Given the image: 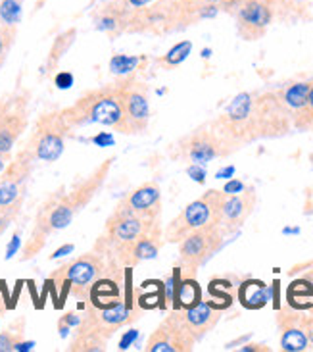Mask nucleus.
Returning a JSON list of instances; mask_svg holds the SVG:
<instances>
[{"instance_id":"58836bf2","label":"nucleus","mask_w":313,"mask_h":352,"mask_svg":"<svg viewBox=\"0 0 313 352\" xmlns=\"http://www.w3.org/2000/svg\"><path fill=\"white\" fill-rule=\"evenodd\" d=\"M304 214L305 216H313V185L305 189V200H304Z\"/></svg>"},{"instance_id":"393cba45","label":"nucleus","mask_w":313,"mask_h":352,"mask_svg":"<svg viewBox=\"0 0 313 352\" xmlns=\"http://www.w3.org/2000/svg\"><path fill=\"white\" fill-rule=\"evenodd\" d=\"M281 329V349L286 352H300L308 351L310 349V341H308V335L302 329L300 322L298 324L285 325V327H279Z\"/></svg>"},{"instance_id":"f704fd0d","label":"nucleus","mask_w":313,"mask_h":352,"mask_svg":"<svg viewBox=\"0 0 313 352\" xmlns=\"http://www.w3.org/2000/svg\"><path fill=\"white\" fill-rule=\"evenodd\" d=\"M196 2H202V4H211V6H218L219 12H225L231 16L233 8L238 4V0H196Z\"/></svg>"},{"instance_id":"aec40b11","label":"nucleus","mask_w":313,"mask_h":352,"mask_svg":"<svg viewBox=\"0 0 313 352\" xmlns=\"http://www.w3.org/2000/svg\"><path fill=\"white\" fill-rule=\"evenodd\" d=\"M264 2L273 8L275 19L283 23H298L312 19L308 0H264Z\"/></svg>"},{"instance_id":"dca6fc26","label":"nucleus","mask_w":313,"mask_h":352,"mask_svg":"<svg viewBox=\"0 0 313 352\" xmlns=\"http://www.w3.org/2000/svg\"><path fill=\"white\" fill-rule=\"evenodd\" d=\"M114 214L137 218H161V190L156 183H144L115 204Z\"/></svg>"},{"instance_id":"e433bc0d","label":"nucleus","mask_w":313,"mask_h":352,"mask_svg":"<svg viewBox=\"0 0 313 352\" xmlns=\"http://www.w3.org/2000/svg\"><path fill=\"white\" fill-rule=\"evenodd\" d=\"M54 83H56L58 89H69V87L73 85V76L69 74V72H60V74H56V77H54Z\"/></svg>"},{"instance_id":"2f4dec72","label":"nucleus","mask_w":313,"mask_h":352,"mask_svg":"<svg viewBox=\"0 0 313 352\" xmlns=\"http://www.w3.org/2000/svg\"><path fill=\"white\" fill-rule=\"evenodd\" d=\"M21 0H2L0 2V21L2 25H18L21 21Z\"/></svg>"},{"instance_id":"f8f14e48","label":"nucleus","mask_w":313,"mask_h":352,"mask_svg":"<svg viewBox=\"0 0 313 352\" xmlns=\"http://www.w3.org/2000/svg\"><path fill=\"white\" fill-rule=\"evenodd\" d=\"M37 160L31 154L21 148L14 160L0 173V212L14 210L21 212L25 195H27V183L31 173L35 170Z\"/></svg>"},{"instance_id":"f3484780","label":"nucleus","mask_w":313,"mask_h":352,"mask_svg":"<svg viewBox=\"0 0 313 352\" xmlns=\"http://www.w3.org/2000/svg\"><path fill=\"white\" fill-rule=\"evenodd\" d=\"M181 320L185 327L189 329L190 335L196 339V343L202 341L206 335L219 324L221 320V308L213 305V302H206V300H200L190 308L179 310Z\"/></svg>"},{"instance_id":"9d476101","label":"nucleus","mask_w":313,"mask_h":352,"mask_svg":"<svg viewBox=\"0 0 313 352\" xmlns=\"http://www.w3.org/2000/svg\"><path fill=\"white\" fill-rule=\"evenodd\" d=\"M124 120L115 129L121 135H144L150 125V95L144 83L133 77L117 79Z\"/></svg>"},{"instance_id":"473e14b6","label":"nucleus","mask_w":313,"mask_h":352,"mask_svg":"<svg viewBox=\"0 0 313 352\" xmlns=\"http://www.w3.org/2000/svg\"><path fill=\"white\" fill-rule=\"evenodd\" d=\"M16 37H18V25H0V67L6 64Z\"/></svg>"},{"instance_id":"4468645a","label":"nucleus","mask_w":313,"mask_h":352,"mask_svg":"<svg viewBox=\"0 0 313 352\" xmlns=\"http://www.w3.org/2000/svg\"><path fill=\"white\" fill-rule=\"evenodd\" d=\"M194 346L196 339L183 324L179 310H173L146 339L144 352H190Z\"/></svg>"},{"instance_id":"423d86ee","label":"nucleus","mask_w":313,"mask_h":352,"mask_svg":"<svg viewBox=\"0 0 313 352\" xmlns=\"http://www.w3.org/2000/svg\"><path fill=\"white\" fill-rule=\"evenodd\" d=\"M225 197V190L209 189L200 199L192 200L181 210L175 218L163 229V241L170 245H177L189 233L206 226H218L219 206Z\"/></svg>"},{"instance_id":"6e6552de","label":"nucleus","mask_w":313,"mask_h":352,"mask_svg":"<svg viewBox=\"0 0 313 352\" xmlns=\"http://www.w3.org/2000/svg\"><path fill=\"white\" fill-rule=\"evenodd\" d=\"M102 276H110L108 262L100 252L93 250V252L71 258L69 262L62 264L50 274V279L54 283L67 281L69 283V295L76 296L77 300H86L93 283Z\"/></svg>"},{"instance_id":"20e7f679","label":"nucleus","mask_w":313,"mask_h":352,"mask_svg":"<svg viewBox=\"0 0 313 352\" xmlns=\"http://www.w3.org/2000/svg\"><path fill=\"white\" fill-rule=\"evenodd\" d=\"M235 153H238L237 146L219 133L209 122L194 127L167 146V156L173 162L189 166H206L213 160L229 158Z\"/></svg>"},{"instance_id":"bb28decb","label":"nucleus","mask_w":313,"mask_h":352,"mask_svg":"<svg viewBox=\"0 0 313 352\" xmlns=\"http://www.w3.org/2000/svg\"><path fill=\"white\" fill-rule=\"evenodd\" d=\"M106 346H108V341H106V339H102V337L76 329V335H73L71 343H69V346H67V351H71V352H104Z\"/></svg>"},{"instance_id":"a211bd4d","label":"nucleus","mask_w":313,"mask_h":352,"mask_svg":"<svg viewBox=\"0 0 313 352\" xmlns=\"http://www.w3.org/2000/svg\"><path fill=\"white\" fill-rule=\"evenodd\" d=\"M133 10L127 8L121 2H110V4H104L100 6L98 12L95 14V29L100 31V33H106L110 37H115V35H121L129 28V18H131Z\"/></svg>"},{"instance_id":"f257e3e1","label":"nucleus","mask_w":313,"mask_h":352,"mask_svg":"<svg viewBox=\"0 0 313 352\" xmlns=\"http://www.w3.org/2000/svg\"><path fill=\"white\" fill-rule=\"evenodd\" d=\"M209 124L238 151L257 141L286 137L294 129L292 114L281 102L275 89L238 93Z\"/></svg>"},{"instance_id":"4be33fe9","label":"nucleus","mask_w":313,"mask_h":352,"mask_svg":"<svg viewBox=\"0 0 313 352\" xmlns=\"http://www.w3.org/2000/svg\"><path fill=\"white\" fill-rule=\"evenodd\" d=\"M121 298V289H119V281H115L110 276H102L100 279H96L91 291H89V305L96 306V308H104L117 302Z\"/></svg>"},{"instance_id":"0eeeda50","label":"nucleus","mask_w":313,"mask_h":352,"mask_svg":"<svg viewBox=\"0 0 313 352\" xmlns=\"http://www.w3.org/2000/svg\"><path fill=\"white\" fill-rule=\"evenodd\" d=\"M225 231L219 226H206L189 233L187 237L179 241V258L177 267L183 277H196L198 270L206 262L218 254L223 243H225Z\"/></svg>"},{"instance_id":"c03bdc74","label":"nucleus","mask_w":313,"mask_h":352,"mask_svg":"<svg viewBox=\"0 0 313 352\" xmlns=\"http://www.w3.org/2000/svg\"><path fill=\"white\" fill-rule=\"evenodd\" d=\"M244 189V185H242V183H238V181H233V183H229L227 187H225V192H227V195H233V192H238V190H242Z\"/></svg>"},{"instance_id":"37998d69","label":"nucleus","mask_w":313,"mask_h":352,"mask_svg":"<svg viewBox=\"0 0 313 352\" xmlns=\"http://www.w3.org/2000/svg\"><path fill=\"white\" fill-rule=\"evenodd\" d=\"M240 351L242 352H259V351H264L267 352L269 349H267L266 344H257V343H250V344H244V346H240Z\"/></svg>"},{"instance_id":"79ce46f5","label":"nucleus","mask_w":313,"mask_h":352,"mask_svg":"<svg viewBox=\"0 0 313 352\" xmlns=\"http://www.w3.org/2000/svg\"><path fill=\"white\" fill-rule=\"evenodd\" d=\"M137 335H139V331H129V333L125 335L124 339H121V343H119V349L121 351H125V349H129V343H133L135 339H137Z\"/></svg>"},{"instance_id":"c85d7f7f","label":"nucleus","mask_w":313,"mask_h":352,"mask_svg":"<svg viewBox=\"0 0 313 352\" xmlns=\"http://www.w3.org/2000/svg\"><path fill=\"white\" fill-rule=\"evenodd\" d=\"M190 52H192V43H190V41H181V43H177L175 47H171L170 50L158 60V64L165 67V69L177 67L189 58Z\"/></svg>"},{"instance_id":"7c9ffc66","label":"nucleus","mask_w":313,"mask_h":352,"mask_svg":"<svg viewBox=\"0 0 313 352\" xmlns=\"http://www.w3.org/2000/svg\"><path fill=\"white\" fill-rule=\"evenodd\" d=\"M143 56H127V54H115L112 60H110V72L114 74V76L125 77L127 74H131L135 72L139 64L143 62Z\"/></svg>"},{"instance_id":"f03ea898","label":"nucleus","mask_w":313,"mask_h":352,"mask_svg":"<svg viewBox=\"0 0 313 352\" xmlns=\"http://www.w3.org/2000/svg\"><path fill=\"white\" fill-rule=\"evenodd\" d=\"M114 162V156L104 160L100 166H96L95 172L89 177L77 181L71 190L60 187L48 195V229H50V233H58V231L66 229L76 219L77 214L83 212L91 204V200L98 195V190L104 187Z\"/></svg>"},{"instance_id":"2eb2a0df","label":"nucleus","mask_w":313,"mask_h":352,"mask_svg":"<svg viewBox=\"0 0 313 352\" xmlns=\"http://www.w3.org/2000/svg\"><path fill=\"white\" fill-rule=\"evenodd\" d=\"M256 206L257 192L254 187H244L233 195L225 192L219 206L218 226L225 231V235H233L246 223V219L254 214Z\"/></svg>"},{"instance_id":"5701e85b","label":"nucleus","mask_w":313,"mask_h":352,"mask_svg":"<svg viewBox=\"0 0 313 352\" xmlns=\"http://www.w3.org/2000/svg\"><path fill=\"white\" fill-rule=\"evenodd\" d=\"M310 87H312V79H304V81H294V83H288V85L275 87L277 95L281 98V102L285 104V108L292 114H294L304 106L308 93H310Z\"/></svg>"},{"instance_id":"a878e982","label":"nucleus","mask_w":313,"mask_h":352,"mask_svg":"<svg viewBox=\"0 0 313 352\" xmlns=\"http://www.w3.org/2000/svg\"><path fill=\"white\" fill-rule=\"evenodd\" d=\"M76 37H77L76 29H69V31L62 33V35L54 41V45H52V48H50V54H48L47 64H45V67H43V74H48V72H52V69L58 66V62L62 60V56H64L67 50H69V47L76 43Z\"/></svg>"},{"instance_id":"b1692460","label":"nucleus","mask_w":313,"mask_h":352,"mask_svg":"<svg viewBox=\"0 0 313 352\" xmlns=\"http://www.w3.org/2000/svg\"><path fill=\"white\" fill-rule=\"evenodd\" d=\"M288 306H292L296 310H312L313 308V281L312 279H298L292 285L288 287L286 293Z\"/></svg>"},{"instance_id":"9b49d317","label":"nucleus","mask_w":313,"mask_h":352,"mask_svg":"<svg viewBox=\"0 0 313 352\" xmlns=\"http://www.w3.org/2000/svg\"><path fill=\"white\" fill-rule=\"evenodd\" d=\"M29 104L31 93L27 89L0 96V156L12 153L21 135L27 131Z\"/></svg>"},{"instance_id":"72a5a7b5","label":"nucleus","mask_w":313,"mask_h":352,"mask_svg":"<svg viewBox=\"0 0 313 352\" xmlns=\"http://www.w3.org/2000/svg\"><path fill=\"white\" fill-rule=\"evenodd\" d=\"M81 324V316H77L76 312H67L60 318V322H58V329H60V337H64L66 339L67 335L71 329H76L77 325Z\"/></svg>"},{"instance_id":"cd10ccee","label":"nucleus","mask_w":313,"mask_h":352,"mask_svg":"<svg viewBox=\"0 0 313 352\" xmlns=\"http://www.w3.org/2000/svg\"><path fill=\"white\" fill-rule=\"evenodd\" d=\"M292 125H294V131H300V133L313 131V77L308 98H305L304 106H302V108L294 114V118H292Z\"/></svg>"},{"instance_id":"49530a36","label":"nucleus","mask_w":313,"mask_h":352,"mask_svg":"<svg viewBox=\"0 0 313 352\" xmlns=\"http://www.w3.org/2000/svg\"><path fill=\"white\" fill-rule=\"evenodd\" d=\"M8 160H10V154H4V156H0V173H2V170L8 166Z\"/></svg>"},{"instance_id":"c756f323","label":"nucleus","mask_w":313,"mask_h":352,"mask_svg":"<svg viewBox=\"0 0 313 352\" xmlns=\"http://www.w3.org/2000/svg\"><path fill=\"white\" fill-rule=\"evenodd\" d=\"M23 331H25V320L19 318L10 325L6 331H0V352L14 351V346L23 341Z\"/></svg>"},{"instance_id":"ea45409f","label":"nucleus","mask_w":313,"mask_h":352,"mask_svg":"<svg viewBox=\"0 0 313 352\" xmlns=\"http://www.w3.org/2000/svg\"><path fill=\"white\" fill-rule=\"evenodd\" d=\"M152 2H156V0H124L125 6H127V8H131V10L146 8V6H150Z\"/></svg>"},{"instance_id":"4c0bfd02","label":"nucleus","mask_w":313,"mask_h":352,"mask_svg":"<svg viewBox=\"0 0 313 352\" xmlns=\"http://www.w3.org/2000/svg\"><path fill=\"white\" fill-rule=\"evenodd\" d=\"M19 247H21V235H19V233H14V237L10 241L8 248H6V260H10V258L14 256L19 250Z\"/></svg>"},{"instance_id":"a19ab883","label":"nucleus","mask_w":313,"mask_h":352,"mask_svg":"<svg viewBox=\"0 0 313 352\" xmlns=\"http://www.w3.org/2000/svg\"><path fill=\"white\" fill-rule=\"evenodd\" d=\"M73 245L71 243H67V245H64V247H60L58 250H54L52 254H50V260H56V258H64L67 256V254H71L73 252Z\"/></svg>"},{"instance_id":"c9c22d12","label":"nucleus","mask_w":313,"mask_h":352,"mask_svg":"<svg viewBox=\"0 0 313 352\" xmlns=\"http://www.w3.org/2000/svg\"><path fill=\"white\" fill-rule=\"evenodd\" d=\"M300 325H302V329H304L305 335H308L310 346H313V308L310 314L300 316Z\"/></svg>"},{"instance_id":"412c9836","label":"nucleus","mask_w":313,"mask_h":352,"mask_svg":"<svg viewBox=\"0 0 313 352\" xmlns=\"http://www.w3.org/2000/svg\"><path fill=\"white\" fill-rule=\"evenodd\" d=\"M271 298V289L262 279H246L238 289V300L246 310H262Z\"/></svg>"},{"instance_id":"a18cd8bd","label":"nucleus","mask_w":313,"mask_h":352,"mask_svg":"<svg viewBox=\"0 0 313 352\" xmlns=\"http://www.w3.org/2000/svg\"><path fill=\"white\" fill-rule=\"evenodd\" d=\"M33 346H35V343H33V341H19V343L14 346V351H19V352L33 351Z\"/></svg>"},{"instance_id":"6ab92c4d","label":"nucleus","mask_w":313,"mask_h":352,"mask_svg":"<svg viewBox=\"0 0 313 352\" xmlns=\"http://www.w3.org/2000/svg\"><path fill=\"white\" fill-rule=\"evenodd\" d=\"M163 233L158 235H146V237L139 239L131 247L125 250L121 256L117 258V267L119 270H131V267L143 264L146 260H154L160 252L161 245H163Z\"/></svg>"},{"instance_id":"ddd939ff","label":"nucleus","mask_w":313,"mask_h":352,"mask_svg":"<svg viewBox=\"0 0 313 352\" xmlns=\"http://www.w3.org/2000/svg\"><path fill=\"white\" fill-rule=\"evenodd\" d=\"M231 16L235 19L237 35L246 43L266 37L267 29L275 21V12L264 0H238Z\"/></svg>"},{"instance_id":"7ed1b4c3","label":"nucleus","mask_w":313,"mask_h":352,"mask_svg":"<svg viewBox=\"0 0 313 352\" xmlns=\"http://www.w3.org/2000/svg\"><path fill=\"white\" fill-rule=\"evenodd\" d=\"M62 114L71 129L85 127V125H104V127H112L115 131L124 120L121 95H119L117 81L86 91L73 104L62 108Z\"/></svg>"},{"instance_id":"1a4fd4ad","label":"nucleus","mask_w":313,"mask_h":352,"mask_svg":"<svg viewBox=\"0 0 313 352\" xmlns=\"http://www.w3.org/2000/svg\"><path fill=\"white\" fill-rule=\"evenodd\" d=\"M141 314H143V310L137 306V302H125L121 298L104 308H96L86 302L85 314L81 316V324L77 325L76 329L98 335L106 341H110L112 335L137 322Z\"/></svg>"},{"instance_id":"39448f33","label":"nucleus","mask_w":313,"mask_h":352,"mask_svg":"<svg viewBox=\"0 0 313 352\" xmlns=\"http://www.w3.org/2000/svg\"><path fill=\"white\" fill-rule=\"evenodd\" d=\"M69 133H71V127L67 125L62 108L48 110L35 120L33 131L29 135L23 148L37 162L52 164L60 160V156L66 151V139Z\"/></svg>"}]
</instances>
